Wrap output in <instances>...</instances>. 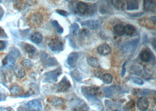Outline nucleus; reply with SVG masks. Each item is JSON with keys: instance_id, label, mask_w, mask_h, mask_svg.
Instances as JSON below:
<instances>
[{"instance_id": "39448f33", "label": "nucleus", "mask_w": 156, "mask_h": 111, "mask_svg": "<svg viewBox=\"0 0 156 111\" xmlns=\"http://www.w3.org/2000/svg\"><path fill=\"white\" fill-rule=\"evenodd\" d=\"M62 70L60 68L54 70L53 71H51L49 73H47L45 74L46 77V80L47 81H52L57 82L58 77L61 74Z\"/></svg>"}, {"instance_id": "0eeeda50", "label": "nucleus", "mask_w": 156, "mask_h": 111, "mask_svg": "<svg viewBox=\"0 0 156 111\" xmlns=\"http://www.w3.org/2000/svg\"><path fill=\"white\" fill-rule=\"evenodd\" d=\"M27 106L29 111H41L42 109L41 102L36 99L29 101L27 103Z\"/></svg>"}, {"instance_id": "20e7f679", "label": "nucleus", "mask_w": 156, "mask_h": 111, "mask_svg": "<svg viewBox=\"0 0 156 111\" xmlns=\"http://www.w3.org/2000/svg\"><path fill=\"white\" fill-rule=\"evenodd\" d=\"M71 87V84L70 81L65 76H64L57 84V90L60 92H67Z\"/></svg>"}, {"instance_id": "1a4fd4ad", "label": "nucleus", "mask_w": 156, "mask_h": 111, "mask_svg": "<svg viewBox=\"0 0 156 111\" xmlns=\"http://www.w3.org/2000/svg\"><path fill=\"white\" fill-rule=\"evenodd\" d=\"M139 58L142 62L148 63L153 59V54L148 50L144 49L140 53Z\"/></svg>"}, {"instance_id": "473e14b6", "label": "nucleus", "mask_w": 156, "mask_h": 111, "mask_svg": "<svg viewBox=\"0 0 156 111\" xmlns=\"http://www.w3.org/2000/svg\"><path fill=\"white\" fill-rule=\"evenodd\" d=\"M46 65L48 66H52L57 65V62L54 58H50L46 61Z\"/></svg>"}, {"instance_id": "2eb2a0df", "label": "nucleus", "mask_w": 156, "mask_h": 111, "mask_svg": "<svg viewBox=\"0 0 156 111\" xmlns=\"http://www.w3.org/2000/svg\"><path fill=\"white\" fill-rule=\"evenodd\" d=\"M138 42H139L138 40H134L129 42L126 44H125V46L123 47L124 50L126 52L132 51L136 48L137 44H138Z\"/></svg>"}, {"instance_id": "a211bd4d", "label": "nucleus", "mask_w": 156, "mask_h": 111, "mask_svg": "<svg viewBox=\"0 0 156 111\" xmlns=\"http://www.w3.org/2000/svg\"><path fill=\"white\" fill-rule=\"evenodd\" d=\"M114 33L118 36H123L125 34V26L120 24H116L114 27Z\"/></svg>"}, {"instance_id": "4c0bfd02", "label": "nucleus", "mask_w": 156, "mask_h": 111, "mask_svg": "<svg viewBox=\"0 0 156 111\" xmlns=\"http://www.w3.org/2000/svg\"><path fill=\"white\" fill-rule=\"evenodd\" d=\"M6 45L5 42L3 41L0 40V51L4 50L6 48Z\"/></svg>"}, {"instance_id": "ea45409f", "label": "nucleus", "mask_w": 156, "mask_h": 111, "mask_svg": "<svg viewBox=\"0 0 156 111\" xmlns=\"http://www.w3.org/2000/svg\"><path fill=\"white\" fill-rule=\"evenodd\" d=\"M18 111H29V110L23 106H20L18 108Z\"/></svg>"}, {"instance_id": "423d86ee", "label": "nucleus", "mask_w": 156, "mask_h": 111, "mask_svg": "<svg viewBox=\"0 0 156 111\" xmlns=\"http://www.w3.org/2000/svg\"><path fill=\"white\" fill-rule=\"evenodd\" d=\"M16 63L15 58L11 55H7L3 60V66L8 69L13 68Z\"/></svg>"}, {"instance_id": "aec40b11", "label": "nucleus", "mask_w": 156, "mask_h": 111, "mask_svg": "<svg viewBox=\"0 0 156 111\" xmlns=\"http://www.w3.org/2000/svg\"><path fill=\"white\" fill-rule=\"evenodd\" d=\"M87 63L88 65L94 69H100V65L98 60L94 57H89L87 59Z\"/></svg>"}, {"instance_id": "9d476101", "label": "nucleus", "mask_w": 156, "mask_h": 111, "mask_svg": "<svg viewBox=\"0 0 156 111\" xmlns=\"http://www.w3.org/2000/svg\"><path fill=\"white\" fill-rule=\"evenodd\" d=\"M137 107L140 111H146L148 109L149 103L145 97H140L137 101Z\"/></svg>"}, {"instance_id": "79ce46f5", "label": "nucleus", "mask_w": 156, "mask_h": 111, "mask_svg": "<svg viewBox=\"0 0 156 111\" xmlns=\"http://www.w3.org/2000/svg\"><path fill=\"white\" fill-rule=\"evenodd\" d=\"M3 31V29H1V27H0V34H1V32Z\"/></svg>"}, {"instance_id": "ddd939ff", "label": "nucleus", "mask_w": 156, "mask_h": 111, "mask_svg": "<svg viewBox=\"0 0 156 111\" xmlns=\"http://www.w3.org/2000/svg\"><path fill=\"white\" fill-rule=\"evenodd\" d=\"M155 9V3L153 1H144L143 10L147 12H154Z\"/></svg>"}, {"instance_id": "e433bc0d", "label": "nucleus", "mask_w": 156, "mask_h": 111, "mask_svg": "<svg viewBox=\"0 0 156 111\" xmlns=\"http://www.w3.org/2000/svg\"><path fill=\"white\" fill-rule=\"evenodd\" d=\"M143 12H138V13H134L132 14H129L132 17H140L143 15Z\"/></svg>"}, {"instance_id": "c85d7f7f", "label": "nucleus", "mask_w": 156, "mask_h": 111, "mask_svg": "<svg viewBox=\"0 0 156 111\" xmlns=\"http://www.w3.org/2000/svg\"><path fill=\"white\" fill-rule=\"evenodd\" d=\"M113 4H114V6L118 9V10H124V8H125V4L124 3V1H112Z\"/></svg>"}, {"instance_id": "f704fd0d", "label": "nucleus", "mask_w": 156, "mask_h": 111, "mask_svg": "<svg viewBox=\"0 0 156 111\" xmlns=\"http://www.w3.org/2000/svg\"><path fill=\"white\" fill-rule=\"evenodd\" d=\"M132 81L134 84L139 85H142L143 84V81L140 78L137 77H133Z\"/></svg>"}, {"instance_id": "dca6fc26", "label": "nucleus", "mask_w": 156, "mask_h": 111, "mask_svg": "<svg viewBox=\"0 0 156 111\" xmlns=\"http://www.w3.org/2000/svg\"><path fill=\"white\" fill-rule=\"evenodd\" d=\"M14 73L16 76L19 78H23L26 75L24 69L20 65H17L14 67Z\"/></svg>"}, {"instance_id": "a19ab883", "label": "nucleus", "mask_w": 156, "mask_h": 111, "mask_svg": "<svg viewBox=\"0 0 156 111\" xmlns=\"http://www.w3.org/2000/svg\"><path fill=\"white\" fill-rule=\"evenodd\" d=\"M150 20H151V22L154 24V25H155V22H156V18H155V17H150Z\"/></svg>"}, {"instance_id": "9b49d317", "label": "nucleus", "mask_w": 156, "mask_h": 111, "mask_svg": "<svg viewBox=\"0 0 156 111\" xmlns=\"http://www.w3.org/2000/svg\"><path fill=\"white\" fill-rule=\"evenodd\" d=\"M112 51L111 47L107 43L100 45L97 48V52L102 56H107Z\"/></svg>"}, {"instance_id": "f257e3e1", "label": "nucleus", "mask_w": 156, "mask_h": 111, "mask_svg": "<svg viewBox=\"0 0 156 111\" xmlns=\"http://www.w3.org/2000/svg\"><path fill=\"white\" fill-rule=\"evenodd\" d=\"M99 88L96 87H81V90L84 96L90 101L97 100V94Z\"/></svg>"}, {"instance_id": "6ab92c4d", "label": "nucleus", "mask_w": 156, "mask_h": 111, "mask_svg": "<svg viewBox=\"0 0 156 111\" xmlns=\"http://www.w3.org/2000/svg\"><path fill=\"white\" fill-rule=\"evenodd\" d=\"M82 25L87 26L88 28H90L91 30H95L98 29L100 26L98 22L97 21H95L93 20L85 21L84 23H82Z\"/></svg>"}, {"instance_id": "4468645a", "label": "nucleus", "mask_w": 156, "mask_h": 111, "mask_svg": "<svg viewBox=\"0 0 156 111\" xmlns=\"http://www.w3.org/2000/svg\"><path fill=\"white\" fill-rule=\"evenodd\" d=\"M50 103L53 106L60 108L63 106V105L64 103V101L63 99L60 98V97L54 96L51 99Z\"/></svg>"}, {"instance_id": "6e6552de", "label": "nucleus", "mask_w": 156, "mask_h": 111, "mask_svg": "<svg viewBox=\"0 0 156 111\" xmlns=\"http://www.w3.org/2000/svg\"><path fill=\"white\" fill-rule=\"evenodd\" d=\"M79 58V54L77 52H72L69 54L67 59V63L72 69L75 67L77 62Z\"/></svg>"}, {"instance_id": "72a5a7b5", "label": "nucleus", "mask_w": 156, "mask_h": 111, "mask_svg": "<svg viewBox=\"0 0 156 111\" xmlns=\"http://www.w3.org/2000/svg\"><path fill=\"white\" fill-rule=\"evenodd\" d=\"M137 93L140 96H145L150 94L151 91L148 89H137Z\"/></svg>"}, {"instance_id": "b1692460", "label": "nucleus", "mask_w": 156, "mask_h": 111, "mask_svg": "<svg viewBox=\"0 0 156 111\" xmlns=\"http://www.w3.org/2000/svg\"><path fill=\"white\" fill-rule=\"evenodd\" d=\"M79 26L78 24H77L76 23H74L71 25V27H70V35L71 36L75 37L76 36H77L78 33L79 32Z\"/></svg>"}, {"instance_id": "f3484780", "label": "nucleus", "mask_w": 156, "mask_h": 111, "mask_svg": "<svg viewBox=\"0 0 156 111\" xmlns=\"http://www.w3.org/2000/svg\"><path fill=\"white\" fill-rule=\"evenodd\" d=\"M31 40L36 44L40 43L43 40V36L39 32H33L31 35Z\"/></svg>"}, {"instance_id": "5701e85b", "label": "nucleus", "mask_w": 156, "mask_h": 111, "mask_svg": "<svg viewBox=\"0 0 156 111\" xmlns=\"http://www.w3.org/2000/svg\"><path fill=\"white\" fill-rule=\"evenodd\" d=\"M136 32V29L134 26L127 24L126 26H125V33H126L127 36H132Z\"/></svg>"}, {"instance_id": "412c9836", "label": "nucleus", "mask_w": 156, "mask_h": 111, "mask_svg": "<svg viewBox=\"0 0 156 111\" xmlns=\"http://www.w3.org/2000/svg\"><path fill=\"white\" fill-rule=\"evenodd\" d=\"M10 92L12 95L18 96L21 95L24 92V89L22 87L18 85H14L12 86L10 89Z\"/></svg>"}, {"instance_id": "bb28decb", "label": "nucleus", "mask_w": 156, "mask_h": 111, "mask_svg": "<svg viewBox=\"0 0 156 111\" xmlns=\"http://www.w3.org/2000/svg\"><path fill=\"white\" fill-rule=\"evenodd\" d=\"M105 95L107 97H111L112 95L114 94V92L116 91V87L114 86H111L108 87L107 88H105L104 89Z\"/></svg>"}, {"instance_id": "cd10ccee", "label": "nucleus", "mask_w": 156, "mask_h": 111, "mask_svg": "<svg viewBox=\"0 0 156 111\" xmlns=\"http://www.w3.org/2000/svg\"><path fill=\"white\" fill-rule=\"evenodd\" d=\"M71 76L78 82L81 81V80L82 79L81 76V74H80V71L79 70H78L77 69H75V70H73L71 72Z\"/></svg>"}, {"instance_id": "4be33fe9", "label": "nucleus", "mask_w": 156, "mask_h": 111, "mask_svg": "<svg viewBox=\"0 0 156 111\" xmlns=\"http://www.w3.org/2000/svg\"><path fill=\"white\" fill-rule=\"evenodd\" d=\"M139 8V2L137 1H127L126 10L127 11L136 10Z\"/></svg>"}, {"instance_id": "c03bdc74", "label": "nucleus", "mask_w": 156, "mask_h": 111, "mask_svg": "<svg viewBox=\"0 0 156 111\" xmlns=\"http://www.w3.org/2000/svg\"><path fill=\"white\" fill-rule=\"evenodd\" d=\"M80 111H88V110H86V109H83V110H81Z\"/></svg>"}, {"instance_id": "37998d69", "label": "nucleus", "mask_w": 156, "mask_h": 111, "mask_svg": "<svg viewBox=\"0 0 156 111\" xmlns=\"http://www.w3.org/2000/svg\"><path fill=\"white\" fill-rule=\"evenodd\" d=\"M114 111H122V110H119V109H115V110H114Z\"/></svg>"}, {"instance_id": "58836bf2", "label": "nucleus", "mask_w": 156, "mask_h": 111, "mask_svg": "<svg viewBox=\"0 0 156 111\" xmlns=\"http://www.w3.org/2000/svg\"><path fill=\"white\" fill-rule=\"evenodd\" d=\"M126 63H127V61L123 63V67H122V77H123L125 76V72H126V69L125 68V66H126Z\"/></svg>"}, {"instance_id": "f03ea898", "label": "nucleus", "mask_w": 156, "mask_h": 111, "mask_svg": "<svg viewBox=\"0 0 156 111\" xmlns=\"http://www.w3.org/2000/svg\"><path fill=\"white\" fill-rule=\"evenodd\" d=\"M48 46L52 51L59 52L63 50L64 44L61 40L54 38L50 40L48 44Z\"/></svg>"}, {"instance_id": "2f4dec72", "label": "nucleus", "mask_w": 156, "mask_h": 111, "mask_svg": "<svg viewBox=\"0 0 156 111\" xmlns=\"http://www.w3.org/2000/svg\"><path fill=\"white\" fill-rule=\"evenodd\" d=\"M135 105V101L134 100H131L129 102H128L125 106V109L127 110L129 109H131L134 108Z\"/></svg>"}, {"instance_id": "a878e982", "label": "nucleus", "mask_w": 156, "mask_h": 111, "mask_svg": "<svg viewBox=\"0 0 156 111\" xmlns=\"http://www.w3.org/2000/svg\"><path fill=\"white\" fill-rule=\"evenodd\" d=\"M101 78H102L103 83L104 84H111L112 82V80H113L112 76L110 74H108V73H106V74H103Z\"/></svg>"}, {"instance_id": "c756f323", "label": "nucleus", "mask_w": 156, "mask_h": 111, "mask_svg": "<svg viewBox=\"0 0 156 111\" xmlns=\"http://www.w3.org/2000/svg\"><path fill=\"white\" fill-rule=\"evenodd\" d=\"M21 64L22 66L26 69H31L33 66L32 62L29 59H24L22 61Z\"/></svg>"}, {"instance_id": "7ed1b4c3", "label": "nucleus", "mask_w": 156, "mask_h": 111, "mask_svg": "<svg viewBox=\"0 0 156 111\" xmlns=\"http://www.w3.org/2000/svg\"><path fill=\"white\" fill-rule=\"evenodd\" d=\"M31 23L35 26H40L43 22V16L39 12L32 13L29 17Z\"/></svg>"}, {"instance_id": "393cba45", "label": "nucleus", "mask_w": 156, "mask_h": 111, "mask_svg": "<svg viewBox=\"0 0 156 111\" xmlns=\"http://www.w3.org/2000/svg\"><path fill=\"white\" fill-rule=\"evenodd\" d=\"M25 51L29 54H33L36 51V48L31 44H25L24 47Z\"/></svg>"}, {"instance_id": "f8f14e48", "label": "nucleus", "mask_w": 156, "mask_h": 111, "mask_svg": "<svg viewBox=\"0 0 156 111\" xmlns=\"http://www.w3.org/2000/svg\"><path fill=\"white\" fill-rule=\"evenodd\" d=\"M76 8L78 12L80 14L84 15L88 12L89 10V6L87 3H85L84 2H79L77 3Z\"/></svg>"}, {"instance_id": "7c9ffc66", "label": "nucleus", "mask_w": 156, "mask_h": 111, "mask_svg": "<svg viewBox=\"0 0 156 111\" xmlns=\"http://www.w3.org/2000/svg\"><path fill=\"white\" fill-rule=\"evenodd\" d=\"M52 24L53 26L55 28V29H56V31H57V32L58 33H62L63 32V28L59 25V24L58 23L57 21H52Z\"/></svg>"}, {"instance_id": "c9c22d12", "label": "nucleus", "mask_w": 156, "mask_h": 111, "mask_svg": "<svg viewBox=\"0 0 156 111\" xmlns=\"http://www.w3.org/2000/svg\"><path fill=\"white\" fill-rule=\"evenodd\" d=\"M56 12H57V13H58V14H60V15H61L64 17H67L69 15V14L67 11H65L64 10H57Z\"/></svg>"}]
</instances>
